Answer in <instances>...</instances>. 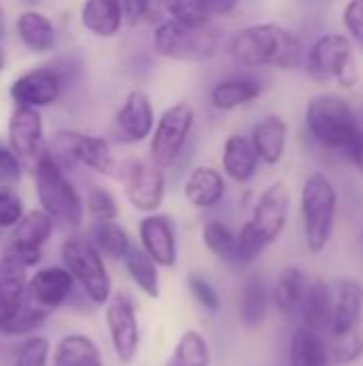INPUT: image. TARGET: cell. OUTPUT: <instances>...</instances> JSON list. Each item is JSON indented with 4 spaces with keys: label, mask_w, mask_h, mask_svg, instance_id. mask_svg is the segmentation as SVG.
I'll use <instances>...</instances> for the list:
<instances>
[{
    "label": "cell",
    "mask_w": 363,
    "mask_h": 366,
    "mask_svg": "<svg viewBox=\"0 0 363 366\" xmlns=\"http://www.w3.org/2000/svg\"><path fill=\"white\" fill-rule=\"evenodd\" d=\"M334 309L327 332L338 339L362 326L363 317V285L355 279H338L332 283Z\"/></svg>",
    "instance_id": "cell-18"
},
{
    "label": "cell",
    "mask_w": 363,
    "mask_h": 366,
    "mask_svg": "<svg viewBox=\"0 0 363 366\" xmlns=\"http://www.w3.org/2000/svg\"><path fill=\"white\" fill-rule=\"evenodd\" d=\"M287 135H289V124L280 116L270 114V116L261 118L255 124L252 137H250V144H252L259 161H263L267 165L280 163L285 148H287Z\"/></svg>",
    "instance_id": "cell-21"
},
{
    "label": "cell",
    "mask_w": 363,
    "mask_h": 366,
    "mask_svg": "<svg viewBox=\"0 0 363 366\" xmlns=\"http://www.w3.org/2000/svg\"><path fill=\"white\" fill-rule=\"evenodd\" d=\"M24 202L11 187L0 189V229H13L24 217Z\"/></svg>",
    "instance_id": "cell-42"
},
{
    "label": "cell",
    "mask_w": 363,
    "mask_h": 366,
    "mask_svg": "<svg viewBox=\"0 0 363 366\" xmlns=\"http://www.w3.org/2000/svg\"><path fill=\"white\" fill-rule=\"evenodd\" d=\"M141 249L154 259L158 268H175L178 264V240L173 221L165 214H145L139 221Z\"/></svg>",
    "instance_id": "cell-17"
},
{
    "label": "cell",
    "mask_w": 363,
    "mask_h": 366,
    "mask_svg": "<svg viewBox=\"0 0 363 366\" xmlns=\"http://www.w3.org/2000/svg\"><path fill=\"white\" fill-rule=\"evenodd\" d=\"M257 165H259V157L250 139L242 135L227 137L225 148H223V167L231 180L242 182V184L248 182L257 174Z\"/></svg>",
    "instance_id": "cell-28"
},
{
    "label": "cell",
    "mask_w": 363,
    "mask_h": 366,
    "mask_svg": "<svg viewBox=\"0 0 363 366\" xmlns=\"http://www.w3.org/2000/svg\"><path fill=\"white\" fill-rule=\"evenodd\" d=\"M21 180V161L15 157V152L0 144V182L6 187H13Z\"/></svg>",
    "instance_id": "cell-45"
},
{
    "label": "cell",
    "mask_w": 363,
    "mask_h": 366,
    "mask_svg": "<svg viewBox=\"0 0 363 366\" xmlns=\"http://www.w3.org/2000/svg\"><path fill=\"white\" fill-rule=\"evenodd\" d=\"M4 60H6V56H4V49H2V45H0V71L4 69Z\"/></svg>",
    "instance_id": "cell-48"
},
{
    "label": "cell",
    "mask_w": 363,
    "mask_h": 366,
    "mask_svg": "<svg viewBox=\"0 0 363 366\" xmlns=\"http://www.w3.org/2000/svg\"><path fill=\"white\" fill-rule=\"evenodd\" d=\"M124 193L128 204L145 214L156 212L165 199V174L152 161H133L122 172Z\"/></svg>",
    "instance_id": "cell-11"
},
{
    "label": "cell",
    "mask_w": 363,
    "mask_h": 366,
    "mask_svg": "<svg viewBox=\"0 0 363 366\" xmlns=\"http://www.w3.org/2000/svg\"><path fill=\"white\" fill-rule=\"evenodd\" d=\"M105 324L116 358L122 365H131L137 358L141 345V330L135 302L122 292L111 294L109 302L105 305Z\"/></svg>",
    "instance_id": "cell-10"
},
{
    "label": "cell",
    "mask_w": 363,
    "mask_h": 366,
    "mask_svg": "<svg viewBox=\"0 0 363 366\" xmlns=\"http://www.w3.org/2000/svg\"><path fill=\"white\" fill-rule=\"evenodd\" d=\"M154 131V109L143 90L128 92L124 105L116 114V133L126 144L143 142Z\"/></svg>",
    "instance_id": "cell-19"
},
{
    "label": "cell",
    "mask_w": 363,
    "mask_h": 366,
    "mask_svg": "<svg viewBox=\"0 0 363 366\" xmlns=\"http://www.w3.org/2000/svg\"><path fill=\"white\" fill-rule=\"evenodd\" d=\"M353 41L344 34L321 36L308 54V73L315 81H336L342 88H355L359 69L353 54Z\"/></svg>",
    "instance_id": "cell-8"
},
{
    "label": "cell",
    "mask_w": 363,
    "mask_h": 366,
    "mask_svg": "<svg viewBox=\"0 0 363 366\" xmlns=\"http://www.w3.org/2000/svg\"><path fill=\"white\" fill-rule=\"evenodd\" d=\"M53 219L45 210H28L13 227L9 251H13L26 268H32L43 257V247L53 234Z\"/></svg>",
    "instance_id": "cell-13"
},
{
    "label": "cell",
    "mask_w": 363,
    "mask_h": 366,
    "mask_svg": "<svg viewBox=\"0 0 363 366\" xmlns=\"http://www.w3.org/2000/svg\"><path fill=\"white\" fill-rule=\"evenodd\" d=\"M171 19L188 26H205L212 19L208 0H160Z\"/></svg>",
    "instance_id": "cell-36"
},
{
    "label": "cell",
    "mask_w": 363,
    "mask_h": 366,
    "mask_svg": "<svg viewBox=\"0 0 363 366\" xmlns=\"http://www.w3.org/2000/svg\"><path fill=\"white\" fill-rule=\"evenodd\" d=\"M32 172L41 210H45L53 219V223L62 227H79L86 206L73 182L66 178V172H62L47 152L41 154Z\"/></svg>",
    "instance_id": "cell-4"
},
{
    "label": "cell",
    "mask_w": 363,
    "mask_h": 366,
    "mask_svg": "<svg viewBox=\"0 0 363 366\" xmlns=\"http://www.w3.org/2000/svg\"><path fill=\"white\" fill-rule=\"evenodd\" d=\"M289 206L291 197L285 182H274L263 191L255 204L250 221H246L237 232L235 266L252 264L274 240H278L289 219Z\"/></svg>",
    "instance_id": "cell-2"
},
{
    "label": "cell",
    "mask_w": 363,
    "mask_h": 366,
    "mask_svg": "<svg viewBox=\"0 0 363 366\" xmlns=\"http://www.w3.org/2000/svg\"><path fill=\"white\" fill-rule=\"evenodd\" d=\"M122 2V15L131 24H139L143 19H154L163 6L160 0H120Z\"/></svg>",
    "instance_id": "cell-43"
},
{
    "label": "cell",
    "mask_w": 363,
    "mask_h": 366,
    "mask_svg": "<svg viewBox=\"0 0 363 366\" xmlns=\"http://www.w3.org/2000/svg\"><path fill=\"white\" fill-rule=\"evenodd\" d=\"M9 146L21 165L34 169L36 161L45 152L43 146V120L39 109L17 105L9 120Z\"/></svg>",
    "instance_id": "cell-15"
},
{
    "label": "cell",
    "mask_w": 363,
    "mask_h": 366,
    "mask_svg": "<svg viewBox=\"0 0 363 366\" xmlns=\"http://www.w3.org/2000/svg\"><path fill=\"white\" fill-rule=\"evenodd\" d=\"M51 366H103V356L88 335L73 332L56 343Z\"/></svg>",
    "instance_id": "cell-27"
},
{
    "label": "cell",
    "mask_w": 363,
    "mask_h": 366,
    "mask_svg": "<svg viewBox=\"0 0 363 366\" xmlns=\"http://www.w3.org/2000/svg\"><path fill=\"white\" fill-rule=\"evenodd\" d=\"M75 287L77 285L64 266L39 268L32 277H28L26 300L34 309L51 315L53 311H58L62 305L71 300V296L75 294Z\"/></svg>",
    "instance_id": "cell-12"
},
{
    "label": "cell",
    "mask_w": 363,
    "mask_h": 366,
    "mask_svg": "<svg viewBox=\"0 0 363 366\" xmlns=\"http://www.w3.org/2000/svg\"><path fill=\"white\" fill-rule=\"evenodd\" d=\"M263 86L252 79V77H229L218 81L212 92H210V101L216 109L223 112H231L235 107L248 105L250 101H255L261 94Z\"/></svg>",
    "instance_id": "cell-30"
},
{
    "label": "cell",
    "mask_w": 363,
    "mask_h": 366,
    "mask_svg": "<svg viewBox=\"0 0 363 366\" xmlns=\"http://www.w3.org/2000/svg\"><path fill=\"white\" fill-rule=\"evenodd\" d=\"M86 206H88V212L94 221H116L120 214V208H118L113 193L103 189V187H92L88 191Z\"/></svg>",
    "instance_id": "cell-40"
},
{
    "label": "cell",
    "mask_w": 363,
    "mask_h": 366,
    "mask_svg": "<svg viewBox=\"0 0 363 366\" xmlns=\"http://www.w3.org/2000/svg\"><path fill=\"white\" fill-rule=\"evenodd\" d=\"M66 86V75L60 69H32L19 75L11 84V99L21 107H47L58 101L62 88Z\"/></svg>",
    "instance_id": "cell-14"
},
{
    "label": "cell",
    "mask_w": 363,
    "mask_h": 366,
    "mask_svg": "<svg viewBox=\"0 0 363 366\" xmlns=\"http://www.w3.org/2000/svg\"><path fill=\"white\" fill-rule=\"evenodd\" d=\"M237 2H240V0H208L212 17H218V15H227V13H231V11L237 6Z\"/></svg>",
    "instance_id": "cell-46"
},
{
    "label": "cell",
    "mask_w": 363,
    "mask_h": 366,
    "mask_svg": "<svg viewBox=\"0 0 363 366\" xmlns=\"http://www.w3.org/2000/svg\"><path fill=\"white\" fill-rule=\"evenodd\" d=\"M122 19L120 0H86L81 6V26L101 39L116 36L122 28Z\"/></svg>",
    "instance_id": "cell-25"
},
{
    "label": "cell",
    "mask_w": 363,
    "mask_h": 366,
    "mask_svg": "<svg viewBox=\"0 0 363 366\" xmlns=\"http://www.w3.org/2000/svg\"><path fill=\"white\" fill-rule=\"evenodd\" d=\"M79 137L81 133L77 131H58L51 142H49V148L45 150L51 161L62 169V172H68L73 169L77 163V146H79Z\"/></svg>",
    "instance_id": "cell-37"
},
{
    "label": "cell",
    "mask_w": 363,
    "mask_h": 366,
    "mask_svg": "<svg viewBox=\"0 0 363 366\" xmlns=\"http://www.w3.org/2000/svg\"><path fill=\"white\" fill-rule=\"evenodd\" d=\"M225 193H227V184H225L223 174L208 165L195 167L184 184L186 202L201 210H210V208L218 206L223 202Z\"/></svg>",
    "instance_id": "cell-20"
},
{
    "label": "cell",
    "mask_w": 363,
    "mask_h": 366,
    "mask_svg": "<svg viewBox=\"0 0 363 366\" xmlns=\"http://www.w3.org/2000/svg\"><path fill=\"white\" fill-rule=\"evenodd\" d=\"M363 354V330L357 328L344 337H338L334 347H329V358L332 362L338 366L351 365L355 360H359Z\"/></svg>",
    "instance_id": "cell-39"
},
{
    "label": "cell",
    "mask_w": 363,
    "mask_h": 366,
    "mask_svg": "<svg viewBox=\"0 0 363 366\" xmlns=\"http://www.w3.org/2000/svg\"><path fill=\"white\" fill-rule=\"evenodd\" d=\"M77 163L90 167L96 174H105V176H111L116 169V161H113L107 139L96 137V135L81 133L79 146H77Z\"/></svg>",
    "instance_id": "cell-34"
},
{
    "label": "cell",
    "mask_w": 363,
    "mask_h": 366,
    "mask_svg": "<svg viewBox=\"0 0 363 366\" xmlns=\"http://www.w3.org/2000/svg\"><path fill=\"white\" fill-rule=\"evenodd\" d=\"M201 240L203 247L216 255L223 262H229L235 266V257H237V234L225 225L223 221H208L201 229Z\"/></svg>",
    "instance_id": "cell-35"
},
{
    "label": "cell",
    "mask_w": 363,
    "mask_h": 366,
    "mask_svg": "<svg viewBox=\"0 0 363 366\" xmlns=\"http://www.w3.org/2000/svg\"><path fill=\"white\" fill-rule=\"evenodd\" d=\"M306 124L319 144L340 150H349L359 133L355 112L336 94L312 97L306 107Z\"/></svg>",
    "instance_id": "cell-6"
},
{
    "label": "cell",
    "mask_w": 363,
    "mask_h": 366,
    "mask_svg": "<svg viewBox=\"0 0 363 366\" xmlns=\"http://www.w3.org/2000/svg\"><path fill=\"white\" fill-rule=\"evenodd\" d=\"M229 54L240 66H274L291 71L302 62V41L278 24H255L233 34Z\"/></svg>",
    "instance_id": "cell-1"
},
{
    "label": "cell",
    "mask_w": 363,
    "mask_h": 366,
    "mask_svg": "<svg viewBox=\"0 0 363 366\" xmlns=\"http://www.w3.org/2000/svg\"><path fill=\"white\" fill-rule=\"evenodd\" d=\"M220 47V32L205 26H188L175 19L163 21L154 32V49L180 62H205L210 60Z\"/></svg>",
    "instance_id": "cell-7"
},
{
    "label": "cell",
    "mask_w": 363,
    "mask_h": 366,
    "mask_svg": "<svg viewBox=\"0 0 363 366\" xmlns=\"http://www.w3.org/2000/svg\"><path fill=\"white\" fill-rule=\"evenodd\" d=\"M193 122H195V112L186 103H175L163 112L150 139V159L156 167L165 169L178 161L193 131Z\"/></svg>",
    "instance_id": "cell-9"
},
{
    "label": "cell",
    "mask_w": 363,
    "mask_h": 366,
    "mask_svg": "<svg viewBox=\"0 0 363 366\" xmlns=\"http://www.w3.org/2000/svg\"><path fill=\"white\" fill-rule=\"evenodd\" d=\"M272 290L263 274H250L240 294V324L246 330L259 328L267 320Z\"/></svg>",
    "instance_id": "cell-22"
},
{
    "label": "cell",
    "mask_w": 363,
    "mask_h": 366,
    "mask_svg": "<svg viewBox=\"0 0 363 366\" xmlns=\"http://www.w3.org/2000/svg\"><path fill=\"white\" fill-rule=\"evenodd\" d=\"M186 285H188L190 296L195 298V302L203 311H208V313H218L220 311V294L212 285L210 279H205V277H201V274L195 272V274H188Z\"/></svg>",
    "instance_id": "cell-41"
},
{
    "label": "cell",
    "mask_w": 363,
    "mask_h": 366,
    "mask_svg": "<svg viewBox=\"0 0 363 366\" xmlns=\"http://www.w3.org/2000/svg\"><path fill=\"white\" fill-rule=\"evenodd\" d=\"M349 39L363 49V0H351L342 15Z\"/></svg>",
    "instance_id": "cell-44"
},
{
    "label": "cell",
    "mask_w": 363,
    "mask_h": 366,
    "mask_svg": "<svg viewBox=\"0 0 363 366\" xmlns=\"http://www.w3.org/2000/svg\"><path fill=\"white\" fill-rule=\"evenodd\" d=\"M306 274L297 268V266H285L274 281L272 287V302L276 305V309L287 315V317H295L300 315L304 296H306Z\"/></svg>",
    "instance_id": "cell-24"
},
{
    "label": "cell",
    "mask_w": 363,
    "mask_h": 366,
    "mask_svg": "<svg viewBox=\"0 0 363 366\" xmlns=\"http://www.w3.org/2000/svg\"><path fill=\"white\" fill-rule=\"evenodd\" d=\"M90 242L103 257L109 259H124V255L133 247L126 229L116 221H94Z\"/></svg>",
    "instance_id": "cell-32"
},
{
    "label": "cell",
    "mask_w": 363,
    "mask_h": 366,
    "mask_svg": "<svg viewBox=\"0 0 363 366\" xmlns=\"http://www.w3.org/2000/svg\"><path fill=\"white\" fill-rule=\"evenodd\" d=\"M289 360L291 366H329V347L321 332L310 330L306 326L297 328L291 337L289 345Z\"/></svg>",
    "instance_id": "cell-29"
},
{
    "label": "cell",
    "mask_w": 363,
    "mask_h": 366,
    "mask_svg": "<svg viewBox=\"0 0 363 366\" xmlns=\"http://www.w3.org/2000/svg\"><path fill=\"white\" fill-rule=\"evenodd\" d=\"M60 257L83 298L94 307H105L113 294L111 274L105 266V257L96 251L90 238L79 234L68 236L60 247Z\"/></svg>",
    "instance_id": "cell-3"
},
{
    "label": "cell",
    "mask_w": 363,
    "mask_h": 366,
    "mask_svg": "<svg viewBox=\"0 0 363 366\" xmlns=\"http://www.w3.org/2000/svg\"><path fill=\"white\" fill-rule=\"evenodd\" d=\"M338 210V193L325 174H310L302 189V221L304 240L312 255L327 249Z\"/></svg>",
    "instance_id": "cell-5"
},
{
    "label": "cell",
    "mask_w": 363,
    "mask_h": 366,
    "mask_svg": "<svg viewBox=\"0 0 363 366\" xmlns=\"http://www.w3.org/2000/svg\"><path fill=\"white\" fill-rule=\"evenodd\" d=\"M122 262H124V268H126L131 281L135 283V287L143 296L158 300L160 298V272H158V266L154 264V259L141 247H131Z\"/></svg>",
    "instance_id": "cell-31"
},
{
    "label": "cell",
    "mask_w": 363,
    "mask_h": 366,
    "mask_svg": "<svg viewBox=\"0 0 363 366\" xmlns=\"http://www.w3.org/2000/svg\"><path fill=\"white\" fill-rule=\"evenodd\" d=\"M28 268L13 251L0 255V335L6 337L9 326L26 305Z\"/></svg>",
    "instance_id": "cell-16"
},
{
    "label": "cell",
    "mask_w": 363,
    "mask_h": 366,
    "mask_svg": "<svg viewBox=\"0 0 363 366\" xmlns=\"http://www.w3.org/2000/svg\"><path fill=\"white\" fill-rule=\"evenodd\" d=\"M349 152H351V159L355 161V165L363 172V131L357 133V137H355L353 146L349 148Z\"/></svg>",
    "instance_id": "cell-47"
},
{
    "label": "cell",
    "mask_w": 363,
    "mask_h": 366,
    "mask_svg": "<svg viewBox=\"0 0 363 366\" xmlns=\"http://www.w3.org/2000/svg\"><path fill=\"white\" fill-rule=\"evenodd\" d=\"M15 28H17L19 41L34 54H47L58 43L56 26L51 24L49 17H45L39 11H24L17 17Z\"/></svg>",
    "instance_id": "cell-26"
},
{
    "label": "cell",
    "mask_w": 363,
    "mask_h": 366,
    "mask_svg": "<svg viewBox=\"0 0 363 366\" xmlns=\"http://www.w3.org/2000/svg\"><path fill=\"white\" fill-rule=\"evenodd\" d=\"M49 352H51L49 341L41 335H32L19 345L13 366H47Z\"/></svg>",
    "instance_id": "cell-38"
},
{
    "label": "cell",
    "mask_w": 363,
    "mask_h": 366,
    "mask_svg": "<svg viewBox=\"0 0 363 366\" xmlns=\"http://www.w3.org/2000/svg\"><path fill=\"white\" fill-rule=\"evenodd\" d=\"M332 309H334V292L332 283L317 279L308 283L306 296L300 309V317L306 328L317 330V332H327L329 322H332Z\"/></svg>",
    "instance_id": "cell-23"
},
{
    "label": "cell",
    "mask_w": 363,
    "mask_h": 366,
    "mask_svg": "<svg viewBox=\"0 0 363 366\" xmlns=\"http://www.w3.org/2000/svg\"><path fill=\"white\" fill-rule=\"evenodd\" d=\"M210 365H212V352H210V345H208L205 337L199 330H186L178 339V343H175V347H173V352H171V356H169L165 366Z\"/></svg>",
    "instance_id": "cell-33"
}]
</instances>
